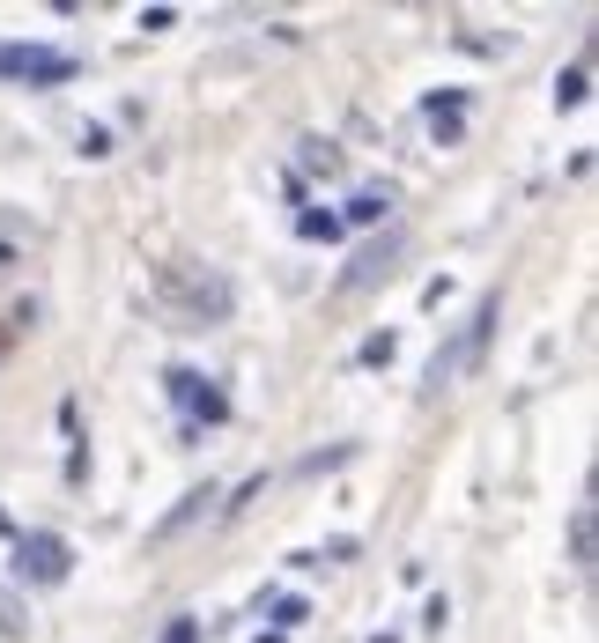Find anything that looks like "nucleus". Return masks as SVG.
Listing matches in <instances>:
<instances>
[{
    "label": "nucleus",
    "instance_id": "13",
    "mask_svg": "<svg viewBox=\"0 0 599 643\" xmlns=\"http://www.w3.org/2000/svg\"><path fill=\"white\" fill-rule=\"evenodd\" d=\"M370 643H392V636H370Z\"/></svg>",
    "mask_w": 599,
    "mask_h": 643
},
{
    "label": "nucleus",
    "instance_id": "3",
    "mask_svg": "<svg viewBox=\"0 0 599 643\" xmlns=\"http://www.w3.org/2000/svg\"><path fill=\"white\" fill-rule=\"evenodd\" d=\"M392 215V193H378V185H363V193L348 200V215H341V230L355 222V230H370V222H385Z\"/></svg>",
    "mask_w": 599,
    "mask_h": 643
},
{
    "label": "nucleus",
    "instance_id": "9",
    "mask_svg": "<svg viewBox=\"0 0 599 643\" xmlns=\"http://www.w3.org/2000/svg\"><path fill=\"white\" fill-rule=\"evenodd\" d=\"M163 643H200V621L193 614H171V621H163Z\"/></svg>",
    "mask_w": 599,
    "mask_h": 643
},
{
    "label": "nucleus",
    "instance_id": "7",
    "mask_svg": "<svg viewBox=\"0 0 599 643\" xmlns=\"http://www.w3.org/2000/svg\"><path fill=\"white\" fill-rule=\"evenodd\" d=\"M392 348H400L392 333H370L363 348H355V363H363V370H378V363H392Z\"/></svg>",
    "mask_w": 599,
    "mask_h": 643
},
{
    "label": "nucleus",
    "instance_id": "2",
    "mask_svg": "<svg viewBox=\"0 0 599 643\" xmlns=\"http://www.w3.org/2000/svg\"><path fill=\"white\" fill-rule=\"evenodd\" d=\"M67 540L60 533H23L15 540V577L23 584H67Z\"/></svg>",
    "mask_w": 599,
    "mask_h": 643
},
{
    "label": "nucleus",
    "instance_id": "12",
    "mask_svg": "<svg viewBox=\"0 0 599 643\" xmlns=\"http://www.w3.org/2000/svg\"><path fill=\"white\" fill-rule=\"evenodd\" d=\"M252 643H289V636H252Z\"/></svg>",
    "mask_w": 599,
    "mask_h": 643
},
{
    "label": "nucleus",
    "instance_id": "11",
    "mask_svg": "<svg viewBox=\"0 0 599 643\" xmlns=\"http://www.w3.org/2000/svg\"><path fill=\"white\" fill-rule=\"evenodd\" d=\"M82 156H111V134H104V126H82Z\"/></svg>",
    "mask_w": 599,
    "mask_h": 643
},
{
    "label": "nucleus",
    "instance_id": "4",
    "mask_svg": "<svg viewBox=\"0 0 599 643\" xmlns=\"http://www.w3.org/2000/svg\"><path fill=\"white\" fill-rule=\"evenodd\" d=\"M296 237H311V244H341L348 230H341V215H326V207H304V215H296Z\"/></svg>",
    "mask_w": 599,
    "mask_h": 643
},
{
    "label": "nucleus",
    "instance_id": "10",
    "mask_svg": "<svg viewBox=\"0 0 599 643\" xmlns=\"http://www.w3.org/2000/svg\"><path fill=\"white\" fill-rule=\"evenodd\" d=\"M341 156H333V141H304V170H333Z\"/></svg>",
    "mask_w": 599,
    "mask_h": 643
},
{
    "label": "nucleus",
    "instance_id": "5",
    "mask_svg": "<svg viewBox=\"0 0 599 643\" xmlns=\"http://www.w3.org/2000/svg\"><path fill=\"white\" fill-rule=\"evenodd\" d=\"M585 89H592V60H570L563 74H555V104H563V111L585 104Z\"/></svg>",
    "mask_w": 599,
    "mask_h": 643
},
{
    "label": "nucleus",
    "instance_id": "14",
    "mask_svg": "<svg viewBox=\"0 0 599 643\" xmlns=\"http://www.w3.org/2000/svg\"><path fill=\"white\" fill-rule=\"evenodd\" d=\"M0 348H8V340H0Z\"/></svg>",
    "mask_w": 599,
    "mask_h": 643
},
{
    "label": "nucleus",
    "instance_id": "1",
    "mask_svg": "<svg viewBox=\"0 0 599 643\" xmlns=\"http://www.w3.org/2000/svg\"><path fill=\"white\" fill-rule=\"evenodd\" d=\"M0 82L60 89V82H74V52H60V45H0Z\"/></svg>",
    "mask_w": 599,
    "mask_h": 643
},
{
    "label": "nucleus",
    "instance_id": "8",
    "mask_svg": "<svg viewBox=\"0 0 599 643\" xmlns=\"http://www.w3.org/2000/svg\"><path fill=\"white\" fill-rule=\"evenodd\" d=\"M570 555L592 562V510H577V525H570Z\"/></svg>",
    "mask_w": 599,
    "mask_h": 643
},
{
    "label": "nucleus",
    "instance_id": "6",
    "mask_svg": "<svg viewBox=\"0 0 599 643\" xmlns=\"http://www.w3.org/2000/svg\"><path fill=\"white\" fill-rule=\"evenodd\" d=\"M304 621H311V607H304V599H296V592H282V599H274V636L304 629Z\"/></svg>",
    "mask_w": 599,
    "mask_h": 643
}]
</instances>
